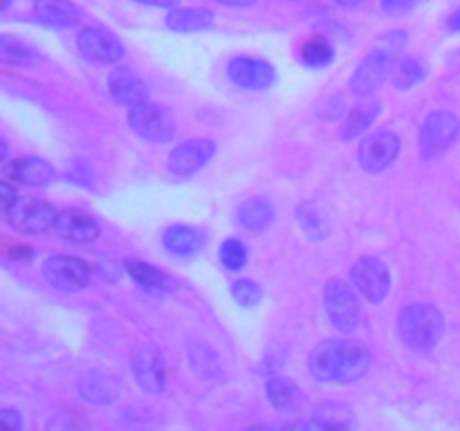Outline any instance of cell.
<instances>
[{
  "label": "cell",
  "mask_w": 460,
  "mask_h": 431,
  "mask_svg": "<svg viewBox=\"0 0 460 431\" xmlns=\"http://www.w3.org/2000/svg\"><path fill=\"white\" fill-rule=\"evenodd\" d=\"M310 373L319 382H335V384H350L367 375L371 366V355L364 346L355 341H322L310 353Z\"/></svg>",
  "instance_id": "obj_1"
},
{
  "label": "cell",
  "mask_w": 460,
  "mask_h": 431,
  "mask_svg": "<svg viewBox=\"0 0 460 431\" xmlns=\"http://www.w3.org/2000/svg\"><path fill=\"white\" fill-rule=\"evenodd\" d=\"M404 43H407V34L404 31L386 34L382 39L380 48L368 52L367 58L358 66L353 79H350V90L355 94H359V97H367V94L376 92L385 84L386 76L394 72L395 54L404 48Z\"/></svg>",
  "instance_id": "obj_2"
},
{
  "label": "cell",
  "mask_w": 460,
  "mask_h": 431,
  "mask_svg": "<svg viewBox=\"0 0 460 431\" xmlns=\"http://www.w3.org/2000/svg\"><path fill=\"white\" fill-rule=\"evenodd\" d=\"M400 337L413 350H431L445 335V319L434 305L409 303L398 319Z\"/></svg>",
  "instance_id": "obj_3"
},
{
  "label": "cell",
  "mask_w": 460,
  "mask_h": 431,
  "mask_svg": "<svg viewBox=\"0 0 460 431\" xmlns=\"http://www.w3.org/2000/svg\"><path fill=\"white\" fill-rule=\"evenodd\" d=\"M323 305L328 319L340 332H353L359 323V301L353 287L346 286L340 278H331L323 287Z\"/></svg>",
  "instance_id": "obj_4"
},
{
  "label": "cell",
  "mask_w": 460,
  "mask_h": 431,
  "mask_svg": "<svg viewBox=\"0 0 460 431\" xmlns=\"http://www.w3.org/2000/svg\"><path fill=\"white\" fill-rule=\"evenodd\" d=\"M460 133V121L456 115L447 110L431 112L420 128V153L425 160H436L443 155Z\"/></svg>",
  "instance_id": "obj_5"
},
{
  "label": "cell",
  "mask_w": 460,
  "mask_h": 431,
  "mask_svg": "<svg viewBox=\"0 0 460 431\" xmlns=\"http://www.w3.org/2000/svg\"><path fill=\"white\" fill-rule=\"evenodd\" d=\"M7 220L16 232L22 233H45L57 224L58 214L52 205L39 198H21L9 207Z\"/></svg>",
  "instance_id": "obj_6"
},
{
  "label": "cell",
  "mask_w": 460,
  "mask_h": 431,
  "mask_svg": "<svg viewBox=\"0 0 460 431\" xmlns=\"http://www.w3.org/2000/svg\"><path fill=\"white\" fill-rule=\"evenodd\" d=\"M128 124L139 137L148 142L164 144L175 135V119L166 108L155 103H137L128 110Z\"/></svg>",
  "instance_id": "obj_7"
},
{
  "label": "cell",
  "mask_w": 460,
  "mask_h": 431,
  "mask_svg": "<svg viewBox=\"0 0 460 431\" xmlns=\"http://www.w3.org/2000/svg\"><path fill=\"white\" fill-rule=\"evenodd\" d=\"M130 368H133L135 382L146 393L157 395L166 386V368L164 357L151 341H139L135 344L133 355H130Z\"/></svg>",
  "instance_id": "obj_8"
},
{
  "label": "cell",
  "mask_w": 460,
  "mask_h": 431,
  "mask_svg": "<svg viewBox=\"0 0 460 431\" xmlns=\"http://www.w3.org/2000/svg\"><path fill=\"white\" fill-rule=\"evenodd\" d=\"M43 277L63 292H79L90 281V265L76 256H49L43 263Z\"/></svg>",
  "instance_id": "obj_9"
},
{
  "label": "cell",
  "mask_w": 460,
  "mask_h": 431,
  "mask_svg": "<svg viewBox=\"0 0 460 431\" xmlns=\"http://www.w3.org/2000/svg\"><path fill=\"white\" fill-rule=\"evenodd\" d=\"M400 155V137L389 130H380V133L368 135L362 139L358 148L359 166L368 173H380V171L389 169Z\"/></svg>",
  "instance_id": "obj_10"
},
{
  "label": "cell",
  "mask_w": 460,
  "mask_h": 431,
  "mask_svg": "<svg viewBox=\"0 0 460 431\" xmlns=\"http://www.w3.org/2000/svg\"><path fill=\"white\" fill-rule=\"evenodd\" d=\"M350 278H353V286L358 287L371 303H382L391 290L389 268H386V263H382L380 259H371V256L359 259L358 263L353 265Z\"/></svg>",
  "instance_id": "obj_11"
},
{
  "label": "cell",
  "mask_w": 460,
  "mask_h": 431,
  "mask_svg": "<svg viewBox=\"0 0 460 431\" xmlns=\"http://www.w3.org/2000/svg\"><path fill=\"white\" fill-rule=\"evenodd\" d=\"M216 155V142L211 139H189L171 151L169 169L171 173L187 178V175L198 173L211 157Z\"/></svg>",
  "instance_id": "obj_12"
},
{
  "label": "cell",
  "mask_w": 460,
  "mask_h": 431,
  "mask_svg": "<svg viewBox=\"0 0 460 431\" xmlns=\"http://www.w3.org/2000/svg\"><path fill=\"white\" fill-rule=\"evenodd\" d=\"M76 45H79V52L94 63H117L124 57L121 40L111 31L99 30V27L81 31Z\"/></svg>",
  "instance_id": "obj_13"
},
{
  "label": "cell",
  "mask_w": 460,
  "mask_h": 431,
  "mask_svg": "<svg viewBox=\"0 0 460 431\" xmlns=\"http://www.w3.org/2000/svg\"><path fill=\"white\" fill-rule=\"evenodd\" d=\"M227 75L234 85L243 90H265L274 84V67L268 61L250 57H238L229 63Z\"/></svg>",
  "instance_id": "obj_14"
},
{
  "label": "cell",
  "mask_w": 460,
  "mask_h": 431,
  "mask_svg": "<svg viewBox=\"0 0 460 431\" xmlns=\"http://www.w3.org/2000/svg\"><path fill=\"white\" fill-rule=\"evenodd\" d=\"M108 92L117 103L133 108L137 103L148 101V88L144 79H139L128 67H117L108 75Z\"/></svg>",
  "instance_id": "obj_15"
},
{
  "label": "cell",
  "mask_w": 460,
  "mask_h": 431,
  "mask_svg": "<svg viewBox=\"0 0 460 431\" xmlns=\"http://www.w3.org/2000/svg\"><path fill=\"white\" fill-rule=\"evenodd\" d=\"M54 227H57L58 236L66 238V241H70V242H76V245L93 242V241H97V236H99L97 220L79 209L61 211Z\"/></svg>",
  "instance_id": "obj_16"
},
{
  "label": "cell",
  "mask_w": 460,
  "mask_h": 431,
  "mask_svg": "<svg viewBox=\"0 0 460 431\" xmlns=\"http://www.w3.org/2000/svg\"><path fill=\"white\" fill-rule=\"evenodd\" d=\"M3 175L27 187H45L54 180V169L40 157H21V160L7 162Z\"/></svg>",
  "instance_id": "obj_17"
},
{
  "label": "cell",
  "mask_w": 460,
  "mask_h": 431,
  "mask_svg": "<svg viewBox=\"0 0 460 431\" xmlns=\"http://www.w3.org/2000/svg\"><path fill=\"white\" fill-rule=\"evenodd\" d=\"M34 16L45 27H75L81 21V12L67 0H36Z\"/></svg>",
  "instance_id": "obj_18"
},
{
  "label": "cell",
  "mask_w": 460,
  "mask_h": 431,
  "mask_svg": "<svg viewBox=\"0 0 460 431\" xmlns=\"http://www.w3.org/2000/svg\"><path fill=\"white\" fill-rule=\"evenodd\" d=\"M79 395L93 404H111L119 395V382L106 373H90L79 382Z\"/></svg>",
  "instance_id": "obj_19"
},
{
  "label": "cell",
  "mask_w": 460,
  "mask_h": 431,
  "mask_svg": "<svg viewBox=\"0 0 460 431\" xmlns=\"http://www.w3.org/2000/svg\"><path fill=\"white\" fill-rule=\"evenodd\" d=\"M236 218L247 232L261 233L272 224L274 207L270 205L265 198H252V200H245L241 207H238Z\"/></svg>",
  "instance_id": "obj_20"
},
{
  "label": "cell",
  "mask_w": 460,
  "mask_h": 431,
  "mask_svg": "<svg viewBox=\"0 0 460 431\" xmlns=\"http://www.w3.org/2000/svg\"><path fill=\"white\" fill-rule=\"evenodd\" d=\"M166 250L175 256H191L205 245V236L189 224H173L162 236Z\"/></svg>",
  "instance_id": "obj_21"
},
{
  "label": "cell",
  "mask_w": 460,
  "mask_h": 431,
  "mask_svg": "<svg viewBox=\"0 0 460 431\" xmlns=\"http://www.w3.org/2000/svg\"><path fill=\"white\" fill-rule=\"evenodd\" d=\"M214 22V13L205 7H184V9H173V12L166 16V27L180 34H189V31H202L207 27H211Z\"/></svg>",
  "instance_id": "obj_22"
},
{
  "label": "cell",
  "mask_w": 460,
  "mask_h": 431,
  "mask_svg": "<svg viewBox=\"0 0 460 431\" xmlns=\"http://www.w3.org/2000/svg\"><path fill=\"white\" fill-rule=\"evenodd\" d=\"M265 393H268L270 404L279 411H295L301 404V391L288 377H270L268 384H265Z\"/></svg>",
  "instance_id": "obj_23"
},
{
  "label": "cell",
  "mask_w": 460,
  "mask_h": 431,
  "mask_svg": "<svg viewBox=\"0 0 460 431\" xmlns=\"http://www.w3.org/2000/svg\"><path fill=\"white\" fill-rule=\"evenodd\" d=\"M377 115H380V103H359V106H355L346 117L344 124H341V139L358 137L359 133H364L376 121Z\"/></svg>",
  "instance_id": "obj_24"
},
{
  "label": "cell",
  "mask_w": 460,
  "mask_h": 431,
  "mask_svg": "<svg viewBox=\"0 0 460 431\" xmlns=\"http://www.w3.org/2000/svg\"><path fill=\"white\" fill-rule=\"evenodd\" d=\"M126 272L133 277L135 283H139V286L148 292H162L169 287V278H166L160 269L153 268V265L144 263V260L128 259L126 260Z\"/></svg>",
  "instance_id": "obj_25"
},
{
  "label": "cell",
  "mask_w": 460,
  "mask_h": 431,
  "mask_svg": "<svg viewBox=\"0 0 460 431\" xmlns=\"http://www.w3.org/2000/svg\"><path fill=\"white\" fill-rule=\"evenodd\" d=\"M0 58L4 63H12V66H31L39 58V52L22 40L3 34L0 36Z\"/></svg>",
  "instance_id": "obj_26"
},
{
  "label": "cell",
  "mask_w": 460,
  "mask_h": 431,
  "mask_svg": "<svg viewBox=\"0 0 460 431\" xmlns=\"http://www.w3.org/2000/svg\"><path fill=\"white\" fill-rule=\"evenodd\" d=\"M332 57H335V49L326 36H314L301 49V58L310 67H326L332 61Z\"/></svg>",
  "instance_id": "obj_27"
},
{
  "label": "cell",
  "mask_w": 460,
  "mask_h": 431,
  "mask_svg": "<svg viewBox=\"0 0 460 431\" xmlns=\"http://www.w3.org/2000/svg\"><path fill=\"white\" fill-rule=\"evenodd\" d=\"M296 220H299V227L304 229V233L313 241H322V238L328 236V223L313 205H301L299 211H296Z\"/></svg>",
  "instance_id": "obj_28"
},
{
  "label": "cell",
  "mask_w": 460,
  "mask_h": 431,
  "mask_svg": "<svg viewBox=\"0 0 460 431\" xmlns=\"http://www.w3.org/2000/svg\"><path fill=\"white\" fill-rule=\"evenodd\" d=\"M425 79V66L416 58H404L395 66L394 72V84L398 90H409L413 88L416 84Z\"/></svg>",
  "instance_id": "obj_29"
},
{
  "label": "cell",
  "mask_w": 460,
  "mask_h": 431,
  "mask_svg": "<svg viewBox=\"0 0 460 431\" xmlns=\"http://www.w3.org/2000/svg\"><path fill=\"white\" fill-rule=\"evenodd\" d=\"M220 263L229 269V272H238L245 268L247 263V250L238 238H227L220 247Z\"/></svg>",
  "instance_id": "obj_30"
},
{
  "label": "cell",
  "mask_w": 460,
  "mask_h": 431,
  "mask_svg": "<svg viewBox=\"0 0 460 431\" xmlns=\"http://www.w3.org/2000/svg\"><path fill=\"white\" fill-rule=\"evenodd\" d=\"M232 296L243 308H254L263 299V290H261L259 283L250 281V278H241V281H236L232 286Z\"/></svg>",
  "instance_id": "obj_31"
},
{
  "label": "cell",
  "mask_w": 460,
  "mask_h": 431,
  "mask_svg": "<svg viewBox=\"0 0 460 431\" xmlns=\"http://www.w3.org/2000/svg\"><path fill=\"white\" fill-rule=\"evenodd\" d=\"M422 0H382V9L386 13H404L411 12L413 7H418Z\"/></svg>",
  "instance_id": "obj_32"
},
{
  "label": "cell",
  "mask_w": 460,
  "mask_h": 431,
  "mask_svg": "<svg viewBox=\"0 0 460 431\" xmlns=\"http://www.w3.org/2000/svg\"><path fill=\"white\" fill-rule=\"evenodd\" d=\"M290 427L295 429H337V422H326V420H301V422H292Z\"/></svg>",
  "instance_id": "obj_33"
},
{
  "label": "cell",
  "mask_w": 460,
  "mask_h": 431,
  "mask_svg": "<svg viewBox=\"0 0 460 431\" xmlns=\"http://www.w3.org/2000/svg\"><path fill=\"white\" fill-rule=\"evenodd\" d=\"M0 420H3V425L9 427V429H21L22 427L21 416H18V411H13V409H3V411H0Z\"/></svg>",
  "instance_id": "obj_34"
},
{
  "label": "cell",
  "mask_w": 460,
  "mask_h": 431,
  "mask_svg": "<svg viewBox=\"0 0 460 431\" xmlns=\"http://www.w3.org/2000/svg\"><path fill=\"white\" fill-rule=\"evenodd\" d=\"M0 193H3V209L7 211L9 207H12L13 202L18 200V191L13 187H9L7 182H3V187H0Z\"/></svg>",
  "instance_id": "obj_35"
},
{
  "label": "cell",
  "mask_w": 460,
  "mask_h": 431,
  "mask_svg": "<svg viewBox=\"0 0 460 431\" xmlns=\"http://www.w3.org/2000/svg\"><path fill=\"white\" fill-rule=\"evenodd\" d=\"M137 4H146V7H160V9H171L178 7L180 0H133Z\"/></svg>",
  "instance_id": "obj_36"
},
{
  "label": "cell",
  "mask_w": 460,
  "mask_h": 431,
  "mask_svg": "<svg viewBox=\"0 0 460 431\" xmlns=\"http://www.w3.org/2000/svg\"><path fill=\"white\" fill-rule=\"evenodd\" d=\"M220 4H227V7H250L256 0H218Z\"/></svg>",
  "instance_id": "obj_37"
},
{
  "label": "cell",
  "mask_w": 460,
  "mask_h": 431,
  "mask_svg": "<svg viewBox=\"0 0 460 431\" xmlns=\"http://www.w3.org/2000/svg\"><path fill=\"white\" fill-rule=\"evenodd\" d=\"M449 27H452L454 31H460V7L452 13V18H449Z\"/></svg>",
  "instance_id": "obj_38"
},
{
  "label": "cell",
  "mask_w": 460,
  "mask_h": 431,
  "mask_svg": "<svg viewBox=\"0 0 460 431\" xmlns=\"http://www.w3.org/2000/svg\"><path fill=\"white\" fill-rule=\"evenodd\" d=\"M359 3L362 0H337V4H341V7H358Z\"/></svg>",
  "instance_id": "obj_39"
},
{
  "label": "cell",
  "mask_w": 460,
  "mask_h": 431,
  "mask_svg": "<svg viewBox=\"0 0 460 431\" xmlns=\"http://www.w3.org/2000/svg\"><path fill=\"white\" fill-rule=\"evenodd\" d=\"M9 4H12V0H3V7H0V9H3V12H7Z\"/></svg>",
  "instance_id": "obj_40"
}]
</instances>
